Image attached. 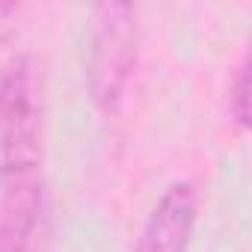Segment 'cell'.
I'll use <instances>...</instances> for the list:
<instances>
[{"label": "cell", "mask_w": 252, "mask_h": 252, "mask_svg": "<svg viewBox=\"0 0 252 252\" xmlns=\"http://www.w3.org/2000/svg\"><path fill=\"white\" fill-rule=\"evenodd\" d=\"M199 214V190L193 181H175L155 202L143 222L137 252H187Z\"/></svg>", "instance_id": "277c9868"}, {"label": "cell", "mask_w": 252, "mask_h": 252, "mask_svg": "<svg viewBox=\"0 0 252 252\" xmlns=\"http://www.w3.org/2000/svg\"><path fill=\"white\" fill-rule=\"evenodd\" d=\"M140 51V18L134 3H98L92 12L86 86L98 110L113 113L125 98Z\"/></svg>", "instance_id": "6da1fadb"}, {"label": "cell", "mask_w": 252, "mask_h": 252, "mask_svg": "<svg viewBox=\"0 0 252 252\" xmlns=\"http://www.w3.org/2000/svg\"><path fill=\"white\" fill-rule=\"evenodd\" d=\"M228 116L240 131H249V57L243 54L228 80Z\"/></svg>", "instance_id": "5b68a950"}, {"label": "cell", "mask_w": 252, "mask_h": 252, "mask_svg": "<svg viewBox=\"0 0 252 252\" xmlns=\"http://www.w3.org/2000/svg\"><path fill=\"white\" fill-rule=\"evenodd\" d=\"M42 166V107L36 74L27 57L0 68V181L39 175Z\"/></svg>", "instance_id": "7a4b0ae2"}, {"label": "cell", "mask_w": 252, "mask_h": 252, "mask_svg": "<svg viewBox=\"0 0 252 252\" xmlns=\"http://www.w3.org/2000/svg\"><path fill=\"white\" fill-rule=\"evenodd\" d=\"M42 175L0 181V252H36L42 240Z\"/></svg>", "instance_id": "3957f363"}]
</instances>
